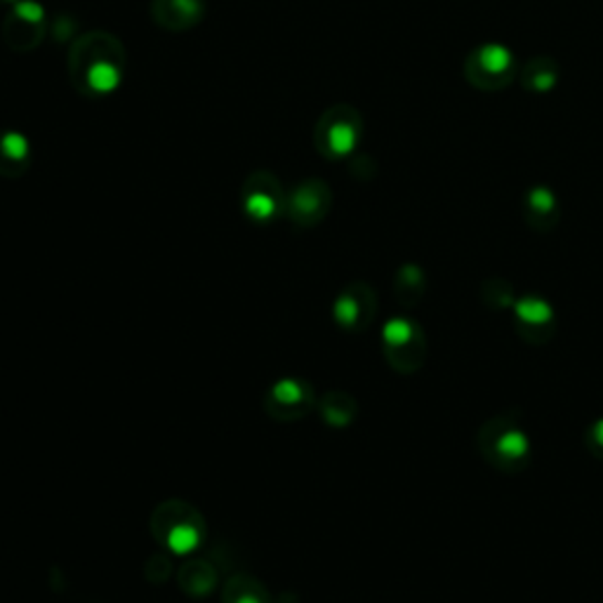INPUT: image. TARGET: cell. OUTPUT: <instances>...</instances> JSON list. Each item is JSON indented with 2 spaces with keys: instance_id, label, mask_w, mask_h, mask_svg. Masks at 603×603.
I'll list each match as a JSON object with an SVG mask.
<instances>
[{
  "instance_id": "1",
  "label": "cell",
  "mask_w": 603,
  "mask_h": 603,
  "mask_svg": "<svg viewBox=\"0 0 603 603\" xmlns=\"http://www.w3.org/2000/svg\"><path fill=\"white\" fill-rule=\"evenodd\" d=\"M67 71L78 94H113L125 78V47L109 31H88L71 43Z\"/></svg>"
},
{
  "instance_id": "2",
  "label": "cell",
  "mask_w": 603,
  "mask_h": 603,
  "mask_svg": "<svg viewBox=\"0 0 603 603\" xmlns=\"http://www.w3.org/2000/svg\"><path fill=\"white\" fill-rule=\"evenodd\" d=\"M152 533L158 545L175 557H191L205 537V521L189 502L166 500L152 514Z\"/></svg>"
},
{
  "instance_id": "3",
  "label": "cell",
  "mask_w": 603,
  "mask_h": 603,
  "mask_svg": "<svg viewBox=\"0 0 603 603\" xmlns=\"http://www.w3.org/2000/svg\"><path fill=\"white\" fill-rule=\"evenodd\" d=\"M477 446L483 460L500 471H521L531 462V438L510 415L488 420L479 429Z\"/></svg>"
},
{
  "instance_id": "4",
  "label": "cell",
  "mask_w": 603,
  "mask_h": 603,
  "mask_svg": "<svg viewBox=\"0 0 603 603\" xmlns=\"http://www.w3.org/2000/svg\"><path fill=\"white\" fill-rule=\"evenodd\" d=\"M361 113L349 104H335L328 111H323V116L319 119L314 130V146L323 158H347L361 142Z\"/></svg>"
},
{
  "instance_id": "5",
  "label": "cell",
  "mask_w": 603,
  "mask_h": 603,
  "mask_svg": "<svg viewBox=\"0 0 603 603\" xmlns=\"http://www.w3.org/2000/svg\"><path fill=\"white\" fill-rule=\"evenodd\" d=\"M382 349L387 364L399 372H415L427 356V342L420 323L409 316L389 319L382 328Z\"/></svg>"
},
{
  "instance_id": "6",
  "label": "cell",
  "mask_w": 603,
  "mask_h": 603,
  "mask_svg": "<svg viewBox=\"0 0 603 603\" xmlns=\"http://www.w3.org/2000/svg\"><path fill=\"white\" fill-rule=\"evenodd\" d=\"M286 201L288 196L279 182V177L269 170L250 172L241 191L243 213L257 224H267L281 213H286Z\"/></svg>"
},
{
  "instance_id": "7",
  "label": "cell",
  "mask_w": 603,
  "mask_h": 603,
  "mask_svg": "<svg viewBox=\"0 0 603 603\" xmlns=\"http://www.w3.org/2000/svg\"><path fill=\"white\" fill-rule=\"evenodd\" d=\"M516 74V62L512 51L498 43L481 45L471 53L465 64V76L479 90H502L512 83Z\"/></svg>"
},
{
  "instance_id": "8",
  "label": "cell",
  "mask_w": 603,
  "mask_h": 603,
  "mask_svg": "<svg viewBox=\"0 0 603 603\" xmlns=\"http://www.w3.org/2000/svg\"><path fill=\"white\" fill-rule=\"evenodd\" d=\"M319 405L314 387L300 378L273 382L265 394V411L276 422H298Z\"/></svg>"
},
{
  "instance_id": "9",
  "label": "cell",
  "mask_w": 603,
  "mask_h": 603,
  "mask_svg": "<svg viewBox=\"0 0 603 603\" xmlns=\"http://www.w3.org/2000/svg\"><path fill=\"white\" fill-rule=\"evenodd\" d=\"M47 31V12L38 0H18L12 3L5 24L3 38L10 51L29 53L45 38Z\"/></svg>"
},
{
  "instance_id": "10",
  "label": "cell",
  "mask_w": 603,
  "mask_h": 603,
  "mask_svg": "<svg viewBox=\"0 0 603 603\" xmlns=\"http://www.w3.org/2000/svg\"><path fill=\"white\" fill-rule=\"evenodd\" d=\"M333 205V191L323 182V179H304L295 189L288 193L286 201V213L302 230L309 226H316L323 222V217L331 213Z\"/></svg>"
},
{
  "instance_id": "11",
  "label": "cell",
  "mask_w": 603,
  "mask_h": 603,
  "mask_svg": "<svg viewBox=\"0 0 603 603\" xmlns=\"http://www.w3.org/2000/svg\"><path fill=\"white\" fill-rule=\"evenodd\" d=\"M378 312V295L368 283H349L339 292L333 304V319L342 331L347 333H361L375 319Z\"/></svg>"
},
{
  "instance_id": "12",
  "label": "cell",
  "mask_w": 603,
  "mask_h": 603,
  "mask_svg": "<svg viewBox=\"0 0 603 603\" xmlns=\"http://www.w3.org/2000/svg\"><path fill=\"white\" fill-rule=\"evenodd\" d=\"M512 309H514L518 335L528 339L531 345H545V342L554 335V328H557V316H554L551 304L540 295L521 298Z\"/></svg>"
},
{
  "instance_id": "13",
  "label": "cell",
  "mask_w": 603,
  "mask_h": 603,
  "mask_svg": "<svg viewBox=\"0 0 603 603\" xmlns=\"http://www.w3.org/2000/svg\"><path fill=\"white\" fill-rule=\"evenodd\" d=\"M205 0H152V18L166 31H189L201 24Z\"/></svg>"
},
{
  "instance_id": "14",
  "label": "cell",
  "mask_w": 603,
  "mask_h": 603,
  "mask_svg": "<svg viewBox=\"0 0 603 603\" xmlns=\"http://www.w3.org/2000/svg\"><path fill=\"white\" fill-rule=\"evenodd\" d=\"M31 166V144L18 130H0V177L18 179Z\"/></svg>"
},
{
  "instance_id": "15",
  "label": "cell",
  "mask_w": 603,
  "mask_h": 603,
  "mask_svg": "<svg viewBox=\"0 0 603 603\" xmlns=\"http://www.w3.org/2000/svg\"><path fill=\"white\" fill-rule=\"evenodd\" d=\"M526 222L537 232H547L559 222V201L549 187H533L524 201Z\"/></svg>"
},
{
  "instance_id": "16",
  "label": "cell",
  "mask_w": 603,
  "mask_h": 603,
  "mask_svg": "<svg viewBox=\"0 0 603 603\" xmlns=\"http://www.w3.org/2000/svg\"><path fill=\"white\" fill-rule=\"evenodd\" d=\"M316 409L321 411L325 425L335 429H345L354 425V420L358 415L356 399L349 394V391H342V389L328 391V394L319 401Z\"/></svg>"
},
{
  "instance_id": "17",
  "label": "cell",
  "mask_w": 603,
  "mask_h": 603,
  "mask_svg": "<svg viewBox=\"0 0 603 603\" xmlns=\"http://www.w3.org/2000/svg\"><path fill=\"white\" fill-rule=\"evenodd\" d=\"M177 582L189 596H208L213 594L215 584H217V573L215 568L210 566L205 559H187L182 566H179Z\"/></svg>"
},
{
  "instance_id": "18",
  "label": "cell",
  "mask_w": 603,
  "mask_h": 603,
  "mask_svg": "<svg viewBox=\"0 0 603 603\" xmlns=\"http://www.w3.org/2000/svg\"><path fill=\"white\" fill-rule=\"evenodd\" d=\"M425 288L427 279L417 265H405L399 269L394 279V292L401 306H415L422 300V295H425Z\"/></svg>"
},
{
  "instance_id": "19",
  "label": "cell",
  "mask_w": 603,
  "mask_h": 603,
  "mask_svg": "<svg viewBox=\"0 0 603 603\" xmlns=\"http://www.w3.org/2000/svg\"><path fill=\"white\" fill-rule=\"evenodd\" d=\"M557 78H559L557 62H554L551 57H535L533 62H528L524 74H521V83H524L526 90H531L535 94H543L554 88Z\"/></svg>"
},
{
  "instance_id": "20",
  "label": "cell",
  "mask_w": 603,
  "mask_h": 603,
  "mask_svg": "<svg viewBox=\"0 0 603 603\" xmlns=\"http://www.w3.org/2000/svg\"><path fill=\"white\" fill-rule=\"evenodd\" d=\"M222 603H271L269 592L250 576H236L224 584Z\"/></svg>"
},
{
  "instance_id": "21",
  "label": "cell",
  "mask_w": 603,
  "mask_h": 603,
  "mask_svg": "<svg viewBox=\"0 0 603 603\" xmlns=\"http://www.w3.org/2000/svg\"><path fill=\"white\" fill-rule=\"evenodd\" d=\"M584 446L590 448L594 458L603 460V417L596 420L594 425H590V429L584 432Z\"/></svg>"
}]
</instances>
